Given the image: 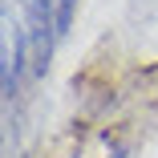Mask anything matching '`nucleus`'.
<instances>
[{
	"label": "nucleus",
	"instance_id": "f257e3e1",
	"mask_svg": "<svg viewBox=\"0 0 158 158\" xmlns=\"http://www.w3.org/2000/svg\"><path fill=\"white\" fill-rule=\"evenodd\" d=\"M73 4H77V0H57V33L61 37H65L69 24H73Z\"/></svg>",
	"mask_w": 158,
	"mask_h": 158
}]
</instances>
